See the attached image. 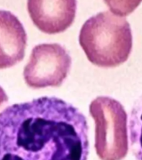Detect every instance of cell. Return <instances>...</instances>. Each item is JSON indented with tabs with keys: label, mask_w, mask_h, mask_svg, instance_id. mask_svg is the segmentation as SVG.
<instances>
[{
	"label": "cell",
	"mask_w": 142,
	"mask_h": 160,
	"mask_svg": "<svg viewBox=\"0 0 142 160\" xmlns=\"http://www.w3.org/2000/svg\"><path fill=\"white\" fill-rule=\"evenodd\" d=\"M87 118L56 97L15 103L0 112V160H87Z\"/></svg>",
	"instance_id": "obj_1"
},
{
	"label": "cell",
	"mask_w": 142,
	"mask_h": 160,
	"mask_svg": "<svg viewBox=\"0 0 142 160\" xmlns=\"http://www.w3.org/2000/svg\"><path fill=\"white\" fill-rule=\"evenodd\" d=\"M81 47L90 62L102 68H114L128 59L132 33L125 18L109 11L94 15L82 25Z\"/></svg>",
	"instance_id": "obj_2"
},
{
	"label": "cell",
	"mask_w": 142,
	"mask_h": 160,
	"mask_svg": "<svg viewBox=\"0 0 142 160\" xmlns=\"http://www.w3.org/2000/svg\"><path fill=\"white\" fill-rule=\"evenodd\" d=\"M90 114L95 122V148L102 160H122L128 143L127 113L117 100L96 98L90 104Z\"/></svg>",
	"instance_id": "obj_3"
},
{
	"label": "cell",
	"mask_w": 142,
	"mask_h": 160,
	"mask_svg": "<svg viewBox=\"0 0 142 160\" xmlns=\"http://www.w3.org/2000/svg\"><path fill=\"white\" fill-rule=\"evenodd\" d=\"M72 58L58 43H42L35 46L29 62L23 70L27 86L32 88L58 87L69 73Z\"/></svg>",
	"instance_id": "obj_4"
},
{
	"label": "cell",
	"mask_w": 142,
	"mask_h": 160,
	"mask_svg": "<svg viewBox=\"0 0 142 160\" xmlns=\"http://www.w3.org/2000/svg\"><path fill=\"white\" fill-rule=\"evenodd\" d=\"M27 11L38 29L47 34H56L72 24L77 0H27Z\"/></svg>",
	"instance_id": "obj_5"
},
{
	"label": "cell",
	"mask_w": 142,
	"mask_h": 160,
	"mask_svg": "<svg viewBox=\"0 0 142 160\" xmlns=\"http://www.w3.org/2000/svg\"><path fill=\"white\" fill-rule=\"evenodd\" d=\"M26 47L27 33L22 22L9 11L0 10V69L22 61Z\"/></svg>",
	"instance_id": "obj_6"
},
{
	"label": "cell",
	"mask_w": 142,
	"mask_h": 160,
	"mask_svg": "<svg viewBox=\"0 0 142 160\" xmlns=\"http://www.w3.org/2000/svg\"><path fill=\"white\" fill-rule=\"evenodd\" d=\"M130 146L136 160H142V95L135 102L130 118Z\"/></svg>",
	"instance_id": "obj_7"
},
{
	"label": "cell",
	"mask_w": 142,
	"mask_h": 160,
	"mask_svg": "<svg viewBox=\"0 0 142 160\" xmlns=\"http://www.w3.org/2000/svg\"><path fill=\"white\" fill-rule=\"evenodd\" d=\"M110 9L118 16L130 14L136 8L142 0H104Z\"/></svg>",
	"instance_id": "obj_8"
},
{
	"label": "cell",
	"mask_w": 142,
	"mask_h": 160,
	"mask_svg": "<svg viewBox=\"0 0 142 160\" xmlns=\"http://www.w3.org/2000/svg\"><path fill=\"white\" fill-rule=\"evenodd\" d=\"M7 100H8V97L6 94V92L3 90V88L0 86V105H2V103L7 102Z\"/></svg>",
	"instance_id": "obj_9"
}]
</instances>
